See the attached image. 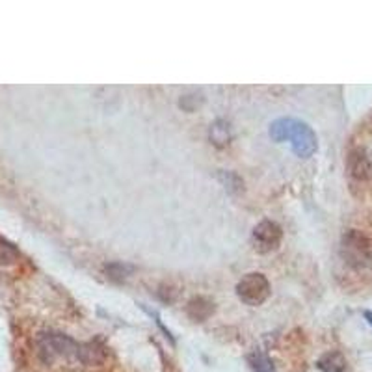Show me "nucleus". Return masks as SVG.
I'll return each instance as SVG.
<instances>
[{"mask_svg":"<svg viewBox=\"0 0 372 372\" xmlns=\"http://www.w3.org/2000/svg\"><path fill=\"white\" fill-rule=\"evenodd\" d=\"M268 134L274 142H289L292 145V151L300 158L313 157L318 147L315 131L307 123L292 118H281L274 121L268 129Z\"/></svg>","mask_w":372,"mask_h":372,"instance_id":"1","label":"nucleus"},{"mask_svg":"<svg viewBox=\"0 0 372 372\" xmlns=\"http://www.w3.org/2000/svg\"><path fill=\"white\" fill-rule=\"evenodd\" d=\"M38 353L47 365H51L58 360L80 361L83 363V344H78L63 333L49 331V333L39 335Z\"/></svg>","mask_w":372,"mask_h":372,"instance_id":"2","label":"nucleus"},{"mask_svg":"<svg viewBox=\"0 0 372 372\" xmlns=\"http://www.w3.org/2000/svg\"><path fill=\"white\" fill-rule=\"evenodd\" d=\"M341 259L353 270L372 263V240L358 229H350L341 239Z\"/></svg>","mask_w":372,"mask_h":372,"instance_id":"3","label":"nucleus"},{"mask_svg":"<svg viewBox=\"0 0 372 372\" xmlns=\"http://www.w3.org/2000/svg\"><path fill=\"white\" fill-rule=\"evenodd\" d=\"M270 281L261 272H250L237 283V296L242 303L257 307L268 300L270 296Z\"/></svg>","mask_w":372,"mask_h":372,"instance_id":"4","label":"nucleus"},{"mask_svg":"<svg viewBox=\"0 0 372 372\" xmlns=\"http://www.w3.org/2000/svg\"><path fill=\"white\" fill-rule=\"evenodd\" d=\"M281 239H283V231L279 228V223L272 220L257 223L252 233L253 248L259 253H270L274 250H278L279 244H281Z\"/></svg>","mask_w":372,"mask_h":372,"instance_id":"5","label":"nucleus"},{"mask_svg":"<svg viewBox=\"0 0 372 372\" xmlns=\"http://www.w3.org/2000/svg\"><path fill=\"white\" fill-rule=\"evenodd\" d=\"M347 170L355 181H371L372 179V158L365 149H353L347 158Z\"/></svg>","mask_w":372,"mask_h":372,"instance_id":"6","label":"nucleus"},{"mask_svg":"<svg viewBox=\"0 0 372 372\" xmlns=\"http://www.w3.org/2000/svg\"><path fill=\"white\" fill-rule=\"evenodd\" d=\"M212 313H215V303L203 296L192 298L188 302V305H186V315H188L194 322L207 320Z\"/></svg>","mask_w":372,"mask_h":372,"instance_id":"7","label":"nucleus"},{"mask_svg":"<svg viewBox=\"0 0 372 372\" xmlns=\"http://www.w3.org/2000/svg\"><path fill=\"white\" fill-rule=\"evenodd\" d=\"M316 366L320 369L322 372H347L348 365L344 355L341 352H328L322 355Z\"/></svg>","mask_w":372,"mask_h":372,"instance_id":"8","label":"nucleus"},{"mask_svg":"<svg viewBox=\"0 0 372 372\" xmlns=\"http://www.w3.org/2000/svg\"><path fill=\"white\" fill-rule=\"evenodd\" d=\"M208 138L210 142L216 145V147H226L231 142V127H229L228 121L218 120L215 121L210 129H208Z\"/></svg>","mask_w":372,"mask_h":372,"instance_id":"9","label":"nucleus"},{"mask_svg":"<svg viewBox=\"0 0 372 372\" xmlns=\"http://www.w3.org/2000/svg\"><path fill=\"white\" fill-rule=\"evenodd\" d=\"M248 363H250L252 372H276L274 361L265 352H259V350L248 355Z\"/></svg>","mask_w":372,"mask_h":372,"instance_id":"10","label":"nucleus"},{"mask_svg":"<svg viewBox=\"0 0 372 372\" xmlns=\"http://www.w3.org/2000/svg\"><path fill=\"white\" fill-rule=\"evenodd\" d=\"M133 266L127 265V263H110V265L105 266V274L110 281L114 283H123L131 274H133Z\"/></svg>","mask_w":372,"mask_h":372,"instance_id":"11","label":"nucleus"},{"mask_svg":"<svg viewBox=\"0 0 372 372\" xmlns=\"http://www.w3.org/2000/svg\"><path fill=\"white\" fill-rule=\"evenodd\" d=\"M17 248L0 239V265H12L13 261L17 259Z\"/></svg>","mask_w":372,"mask_h":372,"instance_id":"12","label":"nucleus"},{"mask_svg":"<svg viewBox=\"0 0 372 372\" xmlns=\"http://www.w3.org/2000/svg\"><path fill=\"white\" fill-rule=\"evenodd\" d=\"M220 179H221V183L226 184V188L233 190V192L234 190H242V186H244L242 179H240L237 173H233V171H221Z\"/></svg>","mask_w":372,"mask_h":372,"instance_id":"13","label":"nucleus"},{"mask_svg":"<svg viewBox=\"0 0 372 372\" xmlns=\"http://www.w3.org/2000/svg\"><path fill=\"white\" fill-rule=\"evenodd\" d=\"M363 316H365V320L372 326V311H365V313H363Z\"/></svg>","mask_w":372,"mask_h":372,"instance_id":"14","label":"nucleus"}]
</instances>
